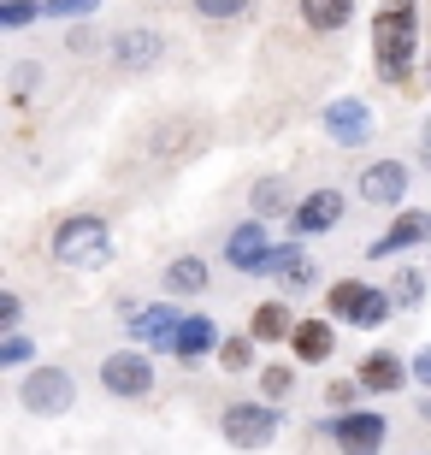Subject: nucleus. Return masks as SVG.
I'll return each instance as SVG.
<instances>
[{"mask_svg": "<svg viewBox=\"0 0 431 455\" xmlns=\"http://www.w3.org/2000/svg\"><path fill=\"white\" fill-rule=\"evenodd\" d=\"M419 60V0H379L372 18V71L379 84H408Z\"/></svg>", "mask_w": 431, "mask_h": 455, "instance_id": "f257e3e1", "label": "nucleus"}, {"mask_svg": "<svg viewBox=\"0 0 431 455\" xmlns=\"http://www.w3.org/2000/svg\"><path fill=\"white\" fill-rule=\"evenodd\" d=\"M48 254H53V267H66V272H100L113 260V225L100 213H66L48 236Z\"/></svg>", "mask_w": 431, "mask_h": 455, "instance_id": "f03ea898", "label": "nucleus"}, {"mask_svg": "<svg viewBox=\"0 0 431 455\" xmlns=\"http://www.w3.org/2000/svg\"><path fill=\"white\" fill-rule=\"evenodd\" d=\"M18 408L36 414V420H60V414L77 408V379L66 367H53V361H42V367H30L18 379Z\"/></svg>", "mask_w": 431, "mask_h": 455, "instance_id": "7ed1b4c3", "label": "nucleus"}, {"mask_svg": "<svg viewBox=\"0 0 431 455\" xmlns=\"http://www.w3.org/2000/svg\"><path fill=\"white\" fill-rule=\"evenodd\" d=\"M278 432H283V414L272 403H231L225 414H219V438L231 443V450H243V455H254V450H272L278 443Z\"/></svg>", "mask_w": 431, "mask_h": 455, "instance_id": "20e7f679", "label": "nucleus"}, {"mask_svg": "<svg viewBox=\"0 0 431 455\" xmlns=\"http://www.w3.org/2000/svg\"><path fill=\"white\" fill-rule=\"evenodd\" d=\"M95 379H100L107 396H118V403H148V396H154V355L113 349V355H100Z\"/></svg>", "mask_w": 431, "mask_h": 455, "instance_id": "39448f33", "label": "nucleus"}, {"mask_svg": "<svg viewBox=\"0 0 431 455\" xmlns=\"http://www.w3.org/2000/svg\"><path fill=\"white\" fill-rule=\"evenodd\" d=\"M325 438L337 443V455H384V443H390V420H384L379 408L331 414V420H325Z\"/></svg>", "mask_w": 431, "mask_h": 455, "instance_id": "423d86ee", "label": "nucleus"}, {"mask_svg": "<svg viewBox=\"0 0 431 455\" xmlns=\"http://www.w3.org/2000/svg\"><path fill=\"white\" fill-rule=\"evenodd\" d=\"M107 60H113L118 71H154L160 60H166V36L148 30V24H131V30H118L113 42H107Z\"/></svg>", "mask_w": 431, "mask_h": 455, "instance_id": "0eeeda50", "label": "nucleus"}, {"mask_svg": "<svg viewBox=\"0 0 431 455\" xmlns=\"http://www.w3.org/2000/svg\"><path fill=\"white\" fill-rule=\"evenodd\" d=\"M426 243H431V213L426 207H402L396 220L384 225L379 243H366V260H396V254L426 249Z\"/></svg>", "mask_w": 431, "mask_h": 455, "instance_id": "6e6552de", "label": "nucleus"}, {"mask_svg": "<svg viewBox=\"0 0 431 455\" xmlns=\"http://www.w3.org/2000/svg\"><path fill=\"white\" fill-rule=\"evenodd\" d=\"M178 325H183V314H178V302H148V307H136L131 320H124V331H131V349H160V355H172V338H178Z\"/></svg>", "mask_w": 431, "mask_h": 455, "instance_id": "1a4fd4ad", "label": "nucleus"}, {"mask_svg": "<svg viewBox=\"0 0 431 455\" xmlns=\"http://www.w3.org/2000/svg\"><path fill=\"white\" fill-rule=\"evenodd\" d=\"M372 107L361 101V95H337L331 107H325V136H331L337 148H361V142H372Z\"/></svg>", "mask_w": 431, "mask_h": 455, "instance_id": "9d476101", "label": "nucleus"}, {"mask_svg": "<svg viewBox=\"0 0 431 455\" xmlns=\"http://www.w3.org/2000/svg\"><path fill=\"white\" fill-rule=\"evenodd\" d=\"M343 213H348L343 189H307V196H301V207L290 213V236H325V231H337V225H343Z\"/></svg>", "mask_w": 431, "mask_h": 455, "instance_id": "9b49d317", "label": "nucleus"}, {"mask_svg": "<svg viewBox=\"0 0 431 455\" xmlns=\"http://www.w3.org/2000/svg\"><path fill=\"white\" fill-rule=\"evenodd\" d=\"M355 189H361L366 207H396L402 213V202H408V166L402 160H372V166H361Z\"/></svg>", "mask_w": 431, "mask_h": 455, "instance_id": "f8f14e48", "label": "nucleus"}, {"mask_svg": "<svg viewBox=\"0 0 431 455\" xmlns=\"http://www.w3.org/2000/svg\"><path fill=\"white\" fill-rule=\"evenodd\" d=\"M355 379H361L366 396H396V390L414 379V361H402L396 349H366L361 367H355Z\"/></svg>", "mask_w": 431, "mask_h": 455, "instance_id": "ddd939ff", "label": "nucleus"}, {"mask_svg": "<svg viewBox=\"0 0 431 455\" xmlns=\"http://www.w3.org/2000/svg\"><path fill=\"white\" fill-rule=\"evenodd\" d=\"M272 249H278V243L266 236V225L243 220L231 236H225V267H231V272H266V267H272Z\"/></svg>", "mask_w": 431, "mask_h": 455, "instance_id": "4468645a", "label": "nucleus"}, {"mask_svg": "<svg viewBox=\"0 0 431 455\" xmlns=\"http://www.w3.org/2000/svg\"><path fill=\"white\" fill-rule=\"evenodd\" d=\"M219 343H225V331H219L213 314H183L178 338H172V355H178L183 367H201L207 355H219Z\"/></svg>", "mask_w": 431, "mask_h": 455, "instance_id": "2eb2a0df", "label": "nucleus"}, {"mask_svg": "<svg viewBox=\"0 0 431 455\" xmlns=\"http://www.w3.org/2000/svg\"><path fill=\"white\" fill-rule=\"evenodd\" d=\"M266 278H278L283 296H296V290H314V284H319V267L307 260L301 236H290V243H278V249H272V267H266Z\"/></svg>", "mask_w": 431, "mask_h": 455, "instance_id": "dca6fc26", "label": "nucleus"}, {"mask_svg": "<svg viewBox=\"0 0 431 455\" xmlns=\"http://www.w3.org/2000/svg\"><path fill=\"white\" fill-rule=\"evenodd\" d=\"M331 325L337 320H325V314H319V320H301L296 338H290V361H296V367H325V361L337 355V331Z\"/></svg>", "mask_w": 431, "mask_h": 455, "instance_id": "f3484780", "label": "nucleus"}, {"mask_svg": "<svg viewBox=\"0 0 431 455\" xmlns=\"http://www.w3.org/2000/svg\"><path fill=\"white\" fill-rule=\"evenodd\" d=\"M296 325H301L296 307L283 302V296H272V302H260L249 314V338L254 343H290V338H296Z\"/></svg>", "mask_w": 431, "mask_h": 455, "instance_id": "a211bd4d", "label": "nucleus"}, {"mask_svg": "<svg viewBox=\"0 0 431 455\" xmlns=\"http://www.w3.org/2000/svg\"><path fill=\"white\" fill-rule=\"evenodd\" d=\"M207 284H213V267H207V254H178V260L166 267V278H160L166 302H178V296H201Z\"/></svg>", "mask_w": 431, "mask_h": 455, "instance_id": "6ab92c4d", "label": "nucleus"}, {"mask_svg": "<svg viewBox=\"0 0 431 455\" xmlns=\"http://www.w3.org/2000/svg\"><path fill=\"white\" fill-rule=\"evenodd\" d=\"M296 196H290V184H283V178H278V172H266V178H260V184H254L249 189V220H290V213H296Z\"/></svg>", "mask_w": 431, "mask_h": 455, "instance_id": "aec40b11", "label": "nucleus"}, {"mask_svg": "<svg viewBox=\"0 0 431 455\" xmlns=\"http://www.w3.org/2000/svg\"><path fill=\"white\" fill-rule=\"evenodd\" d=\"M296 12L314 36H337L355 24V0H296Z\"/></svg>", "mask_w": 431, "mask_h": 455, "instance_id": "412c9836", "label": "nucleus"}, {"mask_svg": "<svg viewBox=\"0 0 431 455\" xmlns=\"http://www.w3.org/2000/svg\"><path fill=\"white\" fill-rule=\"evenodd\" d=\"M42 84H48V66H42V60H18V66L6 71V101H12V107H30Z\"/></svg>", "mask_w": 431, "mask_h": 455, "instance_id": "4be33fe9", "label": "nucleus"}, {"mask_svg": "<svg viewBox=\"0 0 431 455\" xmlns=\"http://www.w3.org/2000/svg\"><path fill=\"white\" fill-rule=\"evenodd\" d=\"M366 290H372V284H361V278H337V284L325 290V320H348V325H355Z\"/></svg>", "mask_w": 431, "mask_h": 455, "instance_id": "5701e85b", "label": "nucleus"}, {"mask_svg": "<svg viewBox=\"0 0 431 455\" xmlns=\"http://www.w3.org/2000/svg\"><path fill=\"white\" fill-rule=\"evenodd\" d=\"M290 390H296V367L290 361H272V367H260V403H290Z\"/></svg>", "mask_w": 431, "mask_h": 455, "instance_id": "b1692460", "label": "nucleus"}, {"mask_svg": "<svg viewBox=\"0 0 431 455\" xmlns=\"http://www.w3.org/2000/svg\"><path fill=\"white\" fill-rule=\"evenodd\" d=\"M254 349H260V343H254L249 331H225V343H219V367H225V372H249Z\"/></svg>", "mask_w": 431, "mask_h": 455, "instance_id": "393cba45", "label": "nucleus"}, {"mask_svg": "<svg viewBox=\"0 0 431 455\" xmlns=\"http://www.w3.org/2000/svg\"><path fill=\"white\" fill-rule=\"evenodd\" d=\"M390 314H396V296H390L384 284H372V290H366V302H361V314H355V325H361V331H379Z\"/></svg>", "mask_w": 431, "mask_h": 455, "instance_id": "a878e982", "label": "nucleus"}, {"mask_svg": "<svg viewBox=\"0 0 431 455\" xmlns=\"http://www.w3.org/2000/svg\"><path fill=\"white\" fill-rule=\"evenodd\" d=\"M426 284H431V272L402 267L396 278H390V296H396V307H419V302H426Z\"/></svg>", "mask_w": 431, "mask_h": 455, "instance_id": "bb28decb", "label": "nucleus"}, {"mask_svg": "<svg viewBox=\"0 0 431 455\" xmlns=\"http://www.w3.org/2000/svg\"><path fill=\"white\" fill-rule=\"evenodd\" d=\"M36 18H48V0H0V30H24Z\"/></svg>", "mask_w": 431, "mask_h": 455, "instance_id": "cd10ccee", "label": "nucleus"}, {"mask_svg": "<svg viewBox=\"0 0 431 455\" xmlns=\"http://www.w3.org/2000/svg\"><path fill=\"white\" fill-rule=\"evenodd\" d=\"M30 355H36L30 331H6V338H0V367H6V372H18V367H30Z\"/></svg>", "mask_w": 431, "mask_h": 455, "instance_id": "c85d7f7f", "label": "nucleus"}, {"mask_svg": "<svg viewBox=\"0 0 431 455\" xmlns=\"http://www.w3.org/2000/svg\"><path fill=\"white\" fill-rule=\"evenodd\" d=\"M325 408H331V414H355V408H361V379H331V385H325Z\"/></svg>", "mask_w": 431, "mask_h": 455, "instance_id": "c756f323", "label": "nucleus"}, {"mask_svg": "<svg viewBox=\"0 0 431 455\" xmlns=\"http://www.w3.org/2000/svg\"><path fill=\"white\" fill-rule=\"evenodd\" d=\"M196 6V18H207V24H231V18H243L254 6V0H189Z\"/></svg>", "mask_w": 431, "mask_h": 455, "instance_id": "7c9ffc66", "label": "nucleus"}, {"mask_svg": "<svg viewBox=\"0 0 431 455\" xmlns=\"http://www.w3.org/2000/svg\"><path fill=\"white\" fill-rule=\"evenodd\" d=\"M183 136H196V131H183V124H166V131L154 136V160H172V154L196 148V142H183Z\"/></svg>", "mask_w": 431, "mask_h": 455, "instance_id": "2f4dec72", "label": "nucleus"}, {"mask_svg": "<svg viewBox=\"0 0 431 455\" xmlns=\"http://www.w3.org/2000/svg\"><path fill=\"white\" fill-rule=\"evenodd\" d=\"M100 0H48V18H95Z\"/></svg>", "mask_w": 431, "mask_h": 455, "instance_id": "473e14b6", "label": "nucleus"}, {"mask_svg": "<svg viewBox=\"0 0 431 455\" xmlns=\"http://www.w3.org/2000/svg\"><path fill=\"white\" fill-rule=\"evenodd\" d=\"M24 320V302H18V290H0V331H18Z\"/></svg>", "mask_w": 431, "mask_h": 455, "instance_id": "72a5a7b5", "label": "nucleus"}, {"mask_svg": "<svg viewBox=\"0 0 431 455\" xmlns=\"http://www.w3.org/2000/svg\"><path fill=\"white\" fill-rule=\"evenodd\" d=\"M66 48H71V53H95V48H107V42H100V36L89 30V24H77V30L66 36Z\"/></svg>", "mask_w": 431, "mask_h": 455, "instance_id": "f704fd0d", "label": "nucleus"}, {"mask_svg": "<svg viewBox=\"0 0 431 455\" xmlns=\"http://www.w3.org/2000/svg\"><path fill=\"white\" fill-rule=\"evenodd\" d=\"M414 379H419V385H426V390H431V343H426V349H419V355H414Z\"/></svg>", "mask_w": 431, "mask_h": 455, "instance_id": "c9c22d12", "label": "nucleus"}, {"mask_svg": "<svg viewBox=\"0 0 431 455\" xmlns=\"http://www.w3.org/2000/svg\"><path fill=\"white\" fill-rule=\"evenodd\" d=\"M419 426H431V396H419Z\"/></svg>", "mask_w": 431, "mask_h": 455, "instance_id": "e433bc0d", "label": "nucleus"}, {"mask_svg": "<svg viewBox=\"0 0 431 455\" xmlns=\"http://www.w3.org/2000/svg\"><path fill=\"white\" fill-rule=\"evenodd\" d=\"M419 142H426V148H431V113H426V124H419Z\"/></svg>", "mask_w": 431, "mask_h": 455, "instance_id": "4c0bfd02", "label": "nucleus"}, {"mask_svg": "<svg viewBox=\"0 0 431 455\" xmlns=\"http://www.w3.org/2000/svg\"><path fill=\"white\" fill-rule=\"evenodd\" d=\"M426 89H431V53H426Z\"/></svg>", "mask_w": 431, "mask_h": 455, "instance_id": "58836bf2", "label": "nucleus"}, {"mask_svg": "<svg viewBox=\"0 0 431 455\" xmlns=\"http://www.w3.org/2000/svg\"><path fill=\"white\" fill-rule=\"evenodd\" d=\"M426 272H431V260H426Z\"/></svg>", "mask_w": 431, "mask_h": 455, "instance_id": "ea45409f", "label": "nucleus"}]
</instances>
